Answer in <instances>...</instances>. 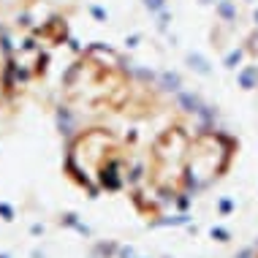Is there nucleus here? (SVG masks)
<instances>
[{
    "instance_id": "1",
    "label": "nucleus",
    "mask_w": 258,
    "mask_h": 258,
    "mask_svg": "<svg viewBox=\"0 0 258 258\" xmlns=\"http://www.w3.org/2000/svg\"><path fill=\"white\" fill-rule=\"evenodd\" d=\"M93 177L158 215L193 201L228 169L234 142L215 109L169 74L128 68L114 122L93 131Z\"/></svg>"
},
{
    "instance_id": "2",
    "label": "nucleus",
    "mask_w": 258,
    "mask_h": 258,
    "mask_svg": "<svg viewBox=\"0 0 258 258\" xmlns=\"http://www.w3.org/2000/svg\"><path fill=\"white\" fill-rule=\"evenodd\" d=\"M236 258H258V242H253L250 247H245V250H242V253L236 255Z\"/></svg>"
}]
</instances>
